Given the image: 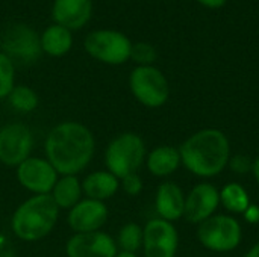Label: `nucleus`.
Instances as JSON below:
<instances>
[{"instance_id":"nucleus-1","label":"nucleus","mask_w":259,"mask_h":257,"mask_svg":"<svg viewBox=\"0 0 259 257\" xmlns=\"http://www.w3.org/2000/svg\"><path fill=\"white\" fill-rule=\"evenodd\" d=\"M94 136L80 123H61L53 127L46 139V155L56 173L74 176L93 159Z\"/></svg>"},{"instance_id":"nucleus-2","label":"nucleus","mask_w":259,"mask_h":257,"mask_svg":"<svg viewBox=\"0 0 259 257\" xmlns=\"http://www.w3.org/2000/svg\"><path fill=\"white\" fill-rule=\"evenodd\" d=\"M182 165L194 176L211 179L229 164L231 142L220 129H202L179 147Z\"/></svg>"},{"instance_id":"nucleus-3","label":"nucleus","mask_w":259,"mask_h":257,"mask_svg":"<svg viewBox=\"0 0 259 257\" xmlns=\"http://www.w3.org/2000/svg\"><path fill=\"white\" fill-rule=\"evenodd\" d=\"M59 208L50 194H38L26 200L12 217V230L23 241L47 236L56 224Z\"/></svg>"},{"instance_id":"nucleus-4","label":"nucleus","mask_w":259,"mask_h":257,"mask_svg":"<svg viewBox=\"0 0 259 257\" xmlns=\"http://www.w3.org/2000/svg\"><path fill=\"white\" fill-rule=\"evenodd\" d=\"M197 239L209 251H234L243 239L241 224L231 215H212L197 227Z\"/></svg>"},{"instance_id":"nucleus-5","label":"nucleus","mask_w":259,"mask_h":257,"mask_svg":"<svg viewBox=\"0 0 259 257\" xmlns=\"http://www.w3.org/2000/svg\"><path fill=\"white\" fill-rule=\"evenodd\" d=\"M146 158L144 141L135 133H123L117 136L106 148L105 162L111 174L123 179L137 173Z\"/></svg>"},{"instance_id":"nucleus-6","label":"nucleus","mask_w":259,"mask_h":257,"mask_svg":"<svg viewBox=\"0 0 259 257\" xmlns=\"http://www.w3.org/2000/svg\"><path fill=\"white\" fill-rule=\"evenodd\" d=\"M83 47L87 53L99 62L108 65H121L131 59L132 42L120 30L97 29L85 36Z\"/></svg>"},{"instance_id":"nucleus-7","label":"nucleus","mask_w":259,"mask_h":257,"mask_svg":"<svg viewBox=\"0 0 259 257\" xmlns=\"http://www.w3.org/2000/svg\"><path fill=\"white\" fill-rule=\"evenodd\" d=\"M129 86L134 97L147 108H159L165 105L170 95L167 77L153 65L134 68L129 76Z\"/></svg>"},{"instance_id":"nucleus-8","label":"nucleus","mask_w":259,"mask_h":257,"mask_svg":"<svg viewBox=\"0 0 259 257\" xmlns=\"http://www.w3.org/2000/svg\"><path fill=\"white\" fill-rule=\"evenodd\" d=\"M2 52L12 62H33L41 55L39 35L30 26L15 23L2 38Z\"/></svg>"},{"instance_id":"nucleus-9","label":"nucleus","mask_w":259,"mask_h":257,"mask_svg":"<svg viewBox=\"0 0 259 257\" xmlns=\"http://www.w3.org/2000/svg\"><path fill=\"white\" fill-rule=\"evenodd\" d=\"M179 235L173 223L165 220H150L143 229V248L146 257H175Z\"/></svg>"},{"instance_id":"nucleus-10","label":"nucleus","mask_w":259,"mask_h":257,"mask_svg":"<svg viewBox=\"0 0 259 257\" xmlns=\"http://www.w3.org/2000/svg\"><path fill=\"white\" fill-rule=\"evenodd\" d=\"M33 136L27 126L21 123L6 124L0 129V162L14 167L29 158Z\"/></svg>"},{"instance_id":"nucleus-11","label":"nucleus","mask_w":259,"mask_h":257,"mask_svg":"<svg viewBox=\"0 0 259 257\" xmlns=\"http://www.w3.org/2000/svg\"><path fill=\"white\" fill-rule=\"evenodd\" d=\"M220 204V191L208 182L197 183L185 197L184 218L191 224H202L211 218Z\"/></svg>"},{"instance_id":"nucleus-12","label":"nucleus","mask_w":259,"mask_h":257,"mask_svg":"<svg viewBox=\"0 0 259 257\" xmlns=\"http://www.w3.org/2000/svg\"><path fill=\"white\" fill-rule=\"evenodd\" d=\"M17 179L26 189L35 194H49L58 182V173L49 161L27 158L18 165Z\"/></svg>"},{"instance_id":"nucleus-13","label":"nucleus","mask_w":259,"mask_h":257,"mask_svg":"<svg viewBox=\"0 0 259 257\" xmlns=\"http://www.w3.org/2000/svg\"><path fill=\"white\" fill-rule=\"evenodd\" d=\"M68 257H115L118 254L115 241L102 232L76 233L67 242Z\"/></svg>"},{"instance_id":"nucleus-14","label":"nucleus","mask_w":259,"mask_h":257,"mask_svg":"<svg viewBox=\"0 0 259 257\" xmlns=\"http://www.w3.org/2000/svg\"><path fill=\"white\" fill-rule=\"evenodd\" d=\"M108 220V208L103 201L87 198L79 201L68 214V226L77 233L97 232Z\"/></svg>"},{"instance_id":"nucleus-15","label":"nucleus","mask_w":259,"mask_h":257,"mask_svg":"<svg viewBox=\"0 0 259 257\" xmlns=\"http://www.w3.org/2000/svg\"><path fill=\"white\" fill-rule=\"evenodd\" d=\"M93 15V0H53L52 18L68 30L82 29Z\"/></svg>"},{"instance_id":"nucleus-16","label":"nucleus","mask_w":259,"mask_h":257,"mask_svg":"<svg viewBox=\"0 0 259 257\" xmlns=\"http://www.w3.org/2000/svg\"><path fill=\"white\" fill-rule=\"evenodd\" d=\"M155 208L161 220L175 223L181 218H184L185 211V194L173 182H165L159 185L156 191V200Z\"/></svg>"},{"instance_id":"nucleus-17","label":"nucleus","mask_w":259,"mask_h":257,"mask_svg":"<svg viewBox=\"0 0 259 257\" xmlns=\"http://www.w3.org/2000/svg\"><path fill=\"white\" fill-rule=\"evenodd\" d=\"M39 44L42 53L53 58H61L67 55L73 47V32L53 23L47 26L39 35Z\"/></svg>"},{"instance_id":"nucleus-18","label":"nucleus","mask_w":259,"mask_h":257,"mask_svg":"<svg viewBox=\"0 0 259 257\" xmlns=\"http://www.w3.org/2000/svg\"><path fill=\"white\" fill-rule=\"evenodd\" d=\"M179 148L171 145H159L147 156V168L156 177H165L173 174L181 167Z\"/></svg>"},{"instance_id":"nucleus-19","label":"nucleus","mask_w":259,"mask_h":257,"mask_svg":"<svg viewBox=\"0 0 259 257\" xmlns=\"http://www.w3.org/2000/svg\"><path fill=\"white\" fill-rule=\"evenodd\" d=\"M118 179L109 171H97L87 176L82 189L91 200H106L111 198L118 191Z\"/></svg>"},{"instance_id":"nucleus-20","label":"nucleus","mask_w":259,"mask_h":257,"mask_svg":"<svg viewBox=\"0 0 259 257\" xmlns=\"http://www.w3.org/2000/svg\"><path fill=\"white\" fill-rule=\"evenodd\" d=\"M52 191V197L59 209H73L79 203L82 194L80 183L74 176H64L56 182Z\"/></svg>"},{"instance_id":"nucleus-21","label":"nucleus","mask_w":259,"mask_h":257,"mask_svg":"<svg viewBox=\"0 0 259 257\" xmlns=\"http://www.w3.org/2000/svg\"><path fill=\"white\" fill-rule=\"evenodd\" d=\"M220 203L226 208L228 212L235 215H243L246 209L252 204L246 188L235 182L228 183L220 191Z\"/></svg>"},{"instance_id":"nucleus-22","label":"nucleus","mask_w":259,"mask_h":257,"mask_svg":"<svg viewBox=\"0 0 259 257\" xmlns=\"http://www.w3.org/2000/svg\"><path fill=\"white\" fill-rule=\"evenodd\" d=\"M8 98H9L11 106L20 112H32L38 105L36 92L32 88L24 86V85L14 86V89L11 91Z\"/></svg>"},{"instance_id":"nucleus-23","label":"nucleus","mask_w":259,"mask_h":257,"mask_svg":"<svg viewBox=\"0 0 259 257\" xmlns=\"http://www.w3.org/2000/svg\"><path fill=\"white\" fill-rule=\"evenodd\" d=\"M118 245L126 253H135L143 245V229L134 223L121 227L118 233Z\"/></svg>"},{"instance_id":"nucleus-24","label":"nucleus","mask_w":259,"mask_h":257,"mask_svg":"<svg viewBox=\"0 0 259 257\" xmlns=\"http://www.w3.org/2000/svg\"><path fill=\"white\" fill-rule=\"evenodd\" d=\"M14 79H15V68L14 62L0 52V98H5L14 89Z\"/></svg>"},{"instance_id":"nucleus-25","label":"nucleus","mask_w":259,"mask_h":257,"mask_svg":"<svg viewBox=\"0 0 259 257\" xmlns=\"http://www.w3.org/2000/svg\"><path fill=\"white\" fill-rule=\"evenodd\" d=\"M158 58L156 48L149 42H135L132 44L131 50V59L138 64V67L152 65Z\"/></svg>"},{"instance_id":"nucleus-26","label":"nucleus","mask_w":259,"mask_h":257,"mask_svg":"<svg viewBox=\"0 0 259 257\" xmlns=\"http://www.w3.org/2000/svg\"><path fill=\"white\" fill-rule=\"evenodd\" d=\"M228 167H229L235 174L243 176V174L252 173L253 161H250V158H249V156H246V155H241V153H240V155H234V156H231Z\"/></svg>"},{"instance_id":"nucleus-27","label":"nucleus","mask_w":259,"mask_h":257,"mask_svg":"<svg viewBox=\"0 0 259 257\" xmlns=\"http://www.w3.org/2000/svg\"><path fill=\"white\" fill-rule=\"evenodd\" d=\"M121 180H123L121 185H123V189H124L126 194H129V195H138L141 192L143 182H141V179H140V176L137 173L129 174V176L123 177Z\"/></svg>"},{"instance_id":"nucleus-28","label":"nucleus","mask_w":259,"mask_h":257,"mask_svg":"<svg viewBox=\"0 0 259 257\" xmlns=\"http://www.w3.org/2000/svg\"><path fill=\"white\" fill-rule=\"evenodd\" d=\"M244 220L249 223V224H258L259 223V206L258 204H250L246 212L243 214Z\"/></svg>"},{"instance_id":"nucleus-29","label":"nucleus","mask_w":259,"mask_h":257,"mask_svg":"<svg viewBox=\"0 0 259 257\" xmlns=\"http://www.w3.org/2000/svg\"><path fill=\"white\" fill-rule=\"evenodd\" d=\"M197 2L200 5H203L206 8H212V9H219L226 3V0H197Z\"/></svg>"},{"instance_id":"nucleus-30","label":"nucleus","mask_w":259,"mask_h":257,"mask_svg":"<svg viewBox=\"0 0 259 257\" xmlns=\"http://www.w3.org/2000/svg\"><path fill=\"white\" fill-rule=\"evenodd\" d=\"M252 173H253V177H255V180H256V183H258V188H259V156L255 159V161H253Z\"/></svg>"},{"instance_id":"nucleus-31","label":"nucleus","mask_w":259,"mask_h":257,"mask_svg":"<svg viewBox=\"0 0 259 257\" xmlns=\"http://www.w3.org/2000/svg\"><path fill=\"white\" fill-rule=\"evenodd\" d=\"M244 257H259V241L256 244L252 245V248L246 253V256Z\"/></svg>"},{"instance_id":"nucleus-32","label":"nucleus","mask_w":259,"mask_h":257,"mask_svg":"<svg viewBox=\"0 0 259 257\" xmlns=\"http://www.w3.org/2000/svg\"><path fill=\"white\" fill-rule=\"evenodd\" d=\"M115 257H138V256H135V253H126V251H121V253H118Z\"/></svg>"}]
</instances>
